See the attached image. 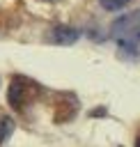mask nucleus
Listing matches in <instances>:
<instances>
[{"label":"nucleus","instance_id":"obj_2","mask_svg":"<svg viewBox=\"0 0 140 147\" xmlns=\"http://www.w3.org/2000/svg\"><path fill=\"white\" fill-rule=\"evenodd\" d=\"M78 30L76 28H69V25H57L55 30H53V39L57 41V44H73L76 39H78Z\"/></svg>","mask_w":140,"mask_h":147},{"label":"nucleus","instance_id":"obj_3","mask_svg":"<svg viewBox=\"0 0 140 147\" xmlns=\"http://www.w3.org/2000/svg\"><path fill=\"white\" fill-rule=\"evenodd\" d=\"M131 0H99V5L106 9V11H117V9H122V7H126Z\"/></svg>","mask_w":140,"mask_h":147},{"label":"nucleus","instance_id":"obj_1","mask_svg":"<svg viewBox=\"0 0 140 147\" xmlns=\"http://www.w3.org/2000/svg\"><path fill=\"white\" fill-rule=\"evenodd\" d=\"M110 37L115 39V44L122 51L135 53L138 46H140V9L129 11V14L119 16L117 21H112Z\"/></svg>","mask_w":140,"mask_h":147},{"label":"nucleus","instance_id":"obj_4","mask_svg":"<svg viewBox=\"0 0 140 147\" xmlns=\"http://www.w3.org/2000/svg\"><path fill=\"white\" fill-rule=\"evenodd\" d=\"M135 147H140V138H138V140H135Z\"/></svg>","mask_w":140,"mask_h":147}]
</instances>
